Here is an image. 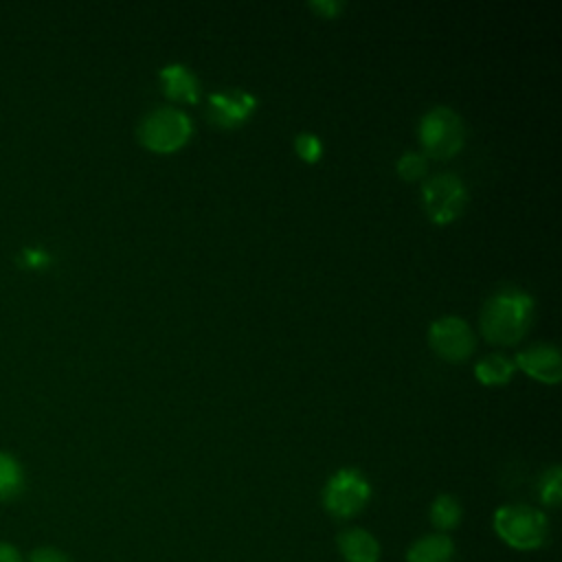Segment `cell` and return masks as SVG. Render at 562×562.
<instances>
[{
	"label": "cell",
	"instance_id": "6da1fadb",
	"mask_svg": "<svg viewBox=\"0 0 562 562\" xmlns=\"http://www.w3.org/2000/svg\"><path fill=\"white\" fill-rule=\"evenodd\" d=\"M533 316V296L516 285L496 290L481 310V334L494 345L518 342Z\"/></svg>",
	"mask_w": 562,
	"mask_h": 562
},
{
	"label": "cell",
	"instance_id": "7a4b0ae2",
	"mask_svg": "<svg viewBox=\"0 0 562 562\" xmlns=\"http://www.w3.org/2000/svg\"><path fill=\"white\" fill-rule=\"evenodd\" d=\"M496 536L512 549L533 551L544 544L549 536V520L544 512L529 505H503L492 518Z\"/></svg>",
	"mask_w": 562,
	"mask_h": 562
},
{
	"label": "cell",
	"instance_id": "3957f363",
	"mask_svg": "<svg viewBox=\"0 0 562 562\" xmlns=\"http://www.w3.org/2000/svg\"><path fill=\"white\" fill-rule=\"evenodd\" d=\"M193 134L191 119L180 110L171 105H160L149 110L140 125H138V140L156 151V154H171L187 145V140Z\"/></svg>",
	"mask_w": 562,
	"mask_h": 562
},
{
	"label": "cell",
	"instance_id": "277c9868",
	"mask_svg": "<svg viewBox=\"0 0 562 562\" xmlns=\"http://www.w3.org/2000/svg\"><path fill=\"white\" fill-rule=\"evenodd\" d=\"M419 143L424 156L448 160L461 151L465 143V127L461 116L448 105L430 108L419 121Z\"/></svg>",
	"mask_w": 562,
	"mask_h": 562
},
{
	"label": "cell",
	"instance_id": "5b68a950",
	"mask_svg": "<svg viewBox=\"0 0 562 562\" xmlns=\"http://www.w3.org/2000/svg\"><path fill=\"white\" fill-rule=\"evenodd\" d=\"M371 498V485L356 468L336 470L323 487V507L329 516L347 520L364 509Z\"/></svg>",
	"mask_w": 562,
	"mask_h": 562
},
{
	"label": "cell",
	"instance_id": "8992f818",
	"mask_svg": "<svg viewBox=\"0 0 562 562\" xmlns=\"http://www.w3.org/2000/svg\"><path fill=\"white\" fill-rule=\"evenodd\" d=\"M422 202L430 222L450 224L463 213L468 191L454 173H437L424 182Z\"/></svg>",
	"mask_w": 562,
	"mask_h": 562
},
{
	"label": "cell",
	"instance_id": "52a82bcc",
	"mask_svg": "<svg viewBox=\"0 0 562 562\" xmlns=\"http://www.w3.org/2000/svg\"><path fill=\"white\" fill-rule=\"evenodd\" d=\"M428 342L437 356L448 362H463L472 356L476 338L470 325L459 316H441L428 329Z\"/></svg>",
	"mask_w": 562,
	"mask_h": 562
},
{
	"label": "cell",
	"instance_id": "ba28073f",
	"mask_svg": "<svg viewBox=\"0 0 562 562\" xmlns=\"http://www.w3.org/2000/svg\"><path fill=\"white\" fill-rule=\"evenodd\" d=\"M257 110V97L241 88L217 90L209 94V119L217 127L235 130L244 125Z\"/></svg>",
	"mask_w": 562,
	"mask_h": 562
},
{
	"label": "cell",
	"instance_id": "9c48e42d",
	"mask_svg": "<svg viewBox=\"0 0 562 562\" xmlns=\"http://www.w3.org/2000/svg\"><path fill=\"white\" fill-rule=\"evenodd\" d=\"M514 367L544 384H558L562 380V360L555 345L538 342L516 353Z\"/></svg>",
	"mask_w": 562,
	"mask_h": 562
},
{
	"label": "cell",
	"instance_id": "30bf717a",
	"mask_svg": "<svg viewBox=\"0 0 562 562\" xmlns=\"http://www.w3.org/2000/svg\"><path fill=\"white\" fill-rule=\"evenodd\" d=\"M158 77L167 99L178 103H198L200 81L184 64H167L160 68Z\"/></svg>",
	"mask_w": 562,
	"mask_h": 562
},
{
	"label": "cell",
	"instance_id": "8fae6325",
	"mask_svg": "<svg viewBox=\"0 0 562 562\" xmlns=\"http://www.w3.org/2000/svg\"><path fill=\"white\" fill-rule=\"evenodd\" d=\"M338 551L345 558V562H378L380 560V544H378L375 536L360 527L340 531Z\"/></svg>",
	"mask_w": 562,
	"mask_h": 562
},
{
	"label": "cell",
	"instance_id": "7c38bea8",
	"mask_svg": "<svg viewBox=\"0 0 562 562\" xmlns=\"http://www.w3.org/2000/svg\"><path fill=\"white\" fill-rule=\"evenodd\" d=\"M454 542L446 533H428L417 538L408 551L406 562H452Z\"/></svg>",
	"mask_w": 562,
	"mask_h": 562
},
{
	"label": "cell",
	"instance_id": "4fadbf2b",
	"mask_svg": "<svg viewBox=\"0 0 562 562\" xmlns=\"http://www.w3.org/2000/svg\"><path fill=\"white\" fill-rule=\"evenodd\" d=\"M516 367L514 360L501 356V353H487L474 364V375L485 386H501L507 384L514 375Z\"/></svg>",
	"mask_w": 562,
	"mask_h": 562
},
{
	"label": "cell",
	"instance_id": "5bb4252c",
	"mask_svg": "<svg viewBox=\"0 0 562 562\" xmlns=\"http://www.w3.org/2000/svg\"><path fill=\"white\" fill-rule=\"evenodd\" d=\"M461 520V505L454 496L450 494H439L432 505H430V522L439 531H450L459 525Z\"/></svg>",
	"mask_w": 562,
	"mask_h": 562
},
{
	"label": "cell",
	"instance_id": "9a60e30c",
	"mask_svg": "<svg viewBox=\"0 0 562 562\" xmlns=\"http://www.w3.org/2000/svg\"><path fill=\"white\" fill-rule=\"evenodd\" d=\"M22 490V470L4 452H0V501L13 498Z\"/></svg>",
	"mask_w": 562,
	"mask_h": 562
},
{
	"label": "cell",
	"instance_id": "2e32d148",
	"mask_svg": "<svg viewBox=\"0 0 562 562\" xmlns=\"http://www.w3.org/2000/svg\"><path fill=\"white\" fill-rule=\"evenodd\" d=\"M397 176L402 180H419L426 176V169H428V162H426V156L422 151H406L397 158Z\"/></svg>",
	"mask_w": 562,
	"mask_h": 562
},
{
	"label": "cell",
	"instance_id": "e0dca14e",
	"mask_svg": "<svg viewBox=\"0 0 562 562\" xmlns=\"http://www.w3.org/2000/svg\"><path fill=\"white\" fill-rule=\"evenodd\" d=\"M294 151L303 162L314 165L323 158V140L312 132H301L294 136Z\"/></svg>",
	"mask_w": 562,
	"mask_h": 562
},
{
	"label": "cell",
	"instance_id": "ac0fdd59",
	"mask_svg": "<svg viewBox=\"0 0 562 562\" xmlns=\"http://www.w3.org/2000/svg\"><path fill=\"white\" fill-rule=\"evenodd\" d=\"M562 474L558 465H551L542 476H540V498L544 505L555 507L560 503L562 496V483H560Z\"/></svg>",
	"mask_w": 562,
	"mask_h": 562
},
{
	"label": "cell",
	"instance_id": "d6986e66",
	"mask_svg": "<svg viewBox=\"0 0 562 562\" xmlns=\"http://www.w3.org/2000/svg\"><path fill=\"white\" fill-rule=\"evenodd\" d=\"M310 9L314 13H318L321 18H325V20H331V18H338L342 13L345 4L340 0H312Z\"/></svg>",
	"mask_w": 562,
	"mask_h": 562
},
{
	"label": "cell",
	"instance_id": "ffe728a7",
	"mask_svg": "<svg viewBox=\"0 0 562 562\" xmlns=\"http://www.w3.org/2000/svg\"><path fill=\"white\" fill-rule=\"evenodd\" d=\"M29 562H68V558L57 549H37L31 553Z\"/></svg>",
	"mask_w": 562,
	"mask_h": 562
},
{
	"label": "cell",
	"instance_id": "44dd1931",
	"mask_svg": "<svg viewBox=\"0 0 562 562\" xmlns=\"http://www.w3.org/2000/svg\"><path fill=\"white\" fill-rule=\"evenodd\" d=\"M0 562H22V558L15 547L0 542Z\"/></svg>",
	"mask_w": 562,
	"mask_h": 562
}]
</instances>
